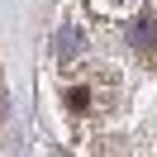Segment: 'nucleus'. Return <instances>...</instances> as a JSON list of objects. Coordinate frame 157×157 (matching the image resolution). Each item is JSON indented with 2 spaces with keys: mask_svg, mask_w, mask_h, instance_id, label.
I'll return each instance as SVG.
<instances>
[{
  "mask_svg": "<svg viewBox=\"0 0 157 157\" xmlns=\"http://www.w3.org/2000/svg\"><path fill=\"white\" fill-rule=\"evenodd\" d=\"M57 57H62V62H76V57H81V33H76V29H62V33H57Z\"/></svg>",
  "mask_w": 157,
  "mask_h": 157,
  "instance_id": "nucleus-1",
  "label": "nucleus"
}]
</instances>
